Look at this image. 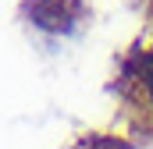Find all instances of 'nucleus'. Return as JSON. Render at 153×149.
Wrapping results in <instances>:
<instances>
[{"mask_svg":"<svg viewBox=\"0 0 153 149\" xmlns=\"http://www.w3.org/2000/svg\"><path fill=\"white\" fill-rule=\"evenodd\" d=\"M111 96L121 128L153 142V39H135L114 60Z\"/></svg>","mask_w":153,"mask_h":149,"instance_id":"nucleus-1","label":"nucleus"},{"mask_svg":"<svg viewBox=\"0 0 153 149\" xmlns=\"http://www.w3.org/2000/svg\"><path fill=\"white\" fill-rule=\"evenodd\" d=\"M18 18L32 36L57 43V39H75L93 21V4L89 0H22Z\"/></svg>","mask_w":153,"mask_h":149,"instance_id":"nucleus-2","label":"nucleus"},{"mask_svg":"<svg viewBox=\"0 0 153 149\" xmlns=\"http://www.w3.org/2000/svg\"><path fill=\"white\" fill-rule=\"evenodd\" d=\"M71 149H132L128 139L121 135H103V131H93V135H82Z\"/></svg>","mask_w":153,"mask_h":149,"instance_id":"nucleus-3","label":"nucleus"},{"mask_svg":"<svg viewBox=\"0 0 153 149\" xmlns=\"http://www.w3.org/2000/svg\"><path fill=\"white\" fill-rule=\"evenodd\" d=\"M132 7L139 11V18L146 25V39H153V0H132Z\"/></svg>","mask_w":153,"mask_h":149,"instance_id":"nucleus-4","label":"nucleus"}]
</instances>
